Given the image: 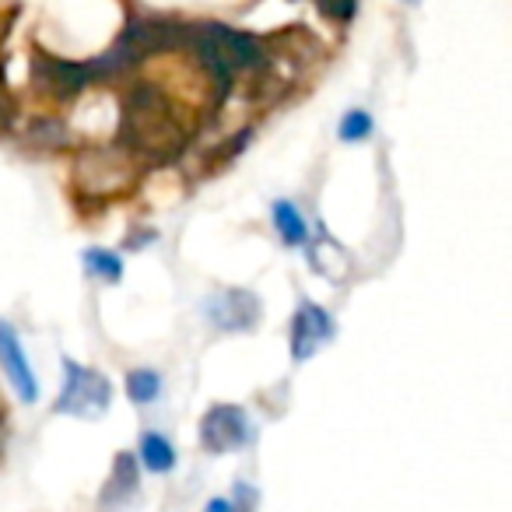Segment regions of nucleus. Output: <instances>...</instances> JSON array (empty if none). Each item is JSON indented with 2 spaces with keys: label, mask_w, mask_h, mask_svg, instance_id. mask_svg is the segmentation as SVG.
Listing matches in <instances>:
<instances>
[{
  "label": "nucleus",
  "mask_w": 512,
  "mask_h": 512,
  "mask_svg": "<svg viewBox=\"0 0 512 512\" xmlns=\"http://www.w3.org/2000/svg\"><path fill=\"white\" fill-rule=\"evenodd\" d=\"M123 137L130 148L144 151L151 158H169L183 148L186 130L179 123L172 102L158 88L137 85L123 99Z\"/></svg>",
  "instance_id": "f257e3e1"
},
{
  "label": "nucleus",
  "mask_w": 512,
  "mask_h": 512,
  "mask_svg": "<svg viewBox=\"0 0 512 512\" xmlns=\"http://www.w3.org/2000/svg\"><path fill=\"white\" fill-rule=\"evenodd\" d=\"M186 39H190L197 57L204 60L207 71L221 85H228L235 74L249 71V67H256L264 60V50H260V43L253 36H246L239 29H228V25H200V29L186 32Z\"/></svg>",
  "instance_id": "f03ea898"
},
{
  "label": "nucleus",
  "mask_w": 512,
  "mask_h": 512,
  "mask_svg": "<svg viewBox=\"0 0 512 512\" xmlns=\"http://www.w3.org/2000/svg\"><path fill=\"white\" fill-rule=\"evenodd\" d=\"M113 404V383L99 369H85L74 358H64V390L53 411L71 418H102Z\"/></svg>",
  "instance_id": "7ed1b4c3"
},
{
  "label": "nucleus",
  "mask_w": 512,
  "mask_h": 512,
  "mask_svg": "<svg viewBox=\"0 0 512 512\" xmlns=\"http://www.w3.org/2000/svg\"><path fill=\"white\" fill-rule=\"evenodd\" d=\"M207 320L225 334L253 330L256 320H260V299L246 288H228V292H218L207 302Z\"/></svg>",
  "instance_id": "20e7f679"
},
{
  "label": "nucleus",
  "mask_w": 512,
  "mask_h": 512,
  "mask_svg": "<svg viewBox=\"0 0 512 512\" xmlns=\"http://www.w3.org/2000/svg\"><path fill=\"white\" fill-rule=\"evenodd\" d=\"M249 435V421L242 407L218 404L204 414L200 421V442H204L211 453H228V449H239Z\"/></svg>",
  "instance_id": "39448f33"
},
{
  "label": "nucleus",
  "mask_w": 512,
  "mask_h": 512,
  "mask_svg": "<svg viewBox=\"0 0 512 512\" xmlns=\"http://www.w3.org/2000/svg\"><path fill=\"white\" fill-rule=\"evenodd\" d=\"M0 369L8 372V383L15 386L22 404H36L39 379H36V372H32L29 358H25V348H22V341H18V330L4 320H0Z\"/></svg>",
  "instance_id": "423d86ee"
},
{
  "label": "nucleus",
  "mask_w": 512,
  "mask_h": 512,
  "mask_svg": "<svg viewBox=\"0 0 512 512\" xmlns=\"http://www.w3.org/2000/svg\"><path fill=\"white\" fill-rule=\"evenodd\" d=\"M334 337V323H330L327 309L316 306V302H302L299 313L292 320V355L295 362H306L313 358L323 344Z\"/></svg>",
  "instance_id": "0eeeda50"
},
{
  "label": "nucleus",
  "mask_w": 512,
  "mask_h": 512,
  "mask_svg": "<svg viewBox=\"0 0 512 512\" xmlns=\"http://www.w3.org/2000/svg\"><path fill=\"white\" fill-rule=\"evenodd\" d=\"M137 491V463L130 453H120L113 463V477H109L106 491H102V509H113V505H127V498Z\"/></svg>",
  "instance_id": "6e6552de"
},
{
  "label": "nucleus",
  "mask_w": 512,
  "mask_h": 512,
  "mask_svg": "<svg viewBox=\"0 0 512 512\" xmlns=\"http://www.w3.org/2000/svg\"><path fill=\"white\" fill-rule=\"evenodd\" d=\"M141 463L151 474H169L176 467V449L165 435L158 432H141Z\"/></svg>",
  "instance_id": "1a4fd4ad"
},
{
  "label": "nucleus",
  "mask_w": 512,
  "mask_h": 512,
  "mask_svg": "<svg viewBox=\"0 0 512 512\" xmlns=\"http://www.w3.org/2000/svg\"><path fill=\"white\" fill-rule=\"evenodd\" d=\"M274 228H278V235H281V242H285V246H302V242H306V235H309L299 207L288 204V200H278V204H274Z\"/></svg>",
  "instance_id": "9d476101"
},
{
  "label": "nucleus",
  "mask_w": 512,
  "mask_h": 512,
  "mask_svg": "<svg viewBox=\"0 0 512 512\" xmlns=\"http://www.w3.org/2000/svg\"><path fill=\"white\" fill-rule=\"evenodd\" d=\"M158 390H162V379H158V372L134 369L127 376V397L134 400V404H151V400L158 397Z\"/></svg>",
  "instance_id": "9b49d317"
},
{
  "label": "nucleus",
  "mask_w": 512,
  "mask_h": 512,
  "mask_svg": "<svg viewBox=\"0 0 512 512\" xmlns=\"http://www.w3.org/2000/svg\"><path fill=\"white\" fill-rule=\"evenodd\" d=\"M85 267H88V274H95V278H102V281L123 278V260L116 253H109V249H88Z\"/></svg>",
  "instance_id": "f8f14e48"
},
{
  "label": "nucleus",
  "mask_w": 512,
  "mask_h": 512,
  "mask_svg": "<svg viewBox=\"0 0 512 512\" xmlns=\"http://www.w3.org/2000/svg\"><path fill=\"white\" fill-rule=\"evenodd\" d=\"M341 141H348V144H358V141H365V137L372 134V116L369 113H362V109H351L348 116L341 120Z\"/></svg>",
  "instance_id": "ddd939ff"
},
{
  "label": "nucleus",
  "mask_w": 512,
  "mask_h": 512,
  "mask_svg": "<svg viewBox=\"0 0 512 512\" xmlns=\"http://www.w3.org/2000/svg\"><path fill=\"white\" fill-rule=\"evenodd\" d=\"M355 4L358 0H316V8L327 18H337V22H348V18L355 15Z\"/></svg>",
  "instance_id": "4468645a"
},
{
  "label": "nucleus",
  "mask_w": 512,
  "mask_h": 512,
  "mask_svg": "<svg viewBox=\"0 0 512 512\" xmlns=\"http://www.w3.org/2000/svg\"><path fill=\"white\" fill-rule=\"evenodd\" d=\"M204 512H235V509H232V502H228V498H214Z\"/></svg>",
  "instance_id": "2eb2a0df"
},
{
  "label": "nucleus",
  "mask_w": 512,
  "mask_h": 512,
  "mask_svg": "<svg viewBox=\"0 0 512 512\" xmlns=\"http://www.w3.org/2000/svg\"><path fill=\"white\" fill-rule=\"evenodd\" d=\"M411 4H418V0H411Z\"/></svg>",
  "instance_id": "dca6fc26"
}]
</instances>
